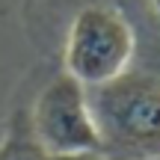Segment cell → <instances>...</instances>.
<instances>
[{"mask_svg": "<svg viewBox=\"0 0 160 160\" xmlns=\"http://www.w3.org/2000/svg\"><path fill=\"white\" fill-rule=\"evenodd\" d=\"M86 92L101 160H160V74L128 68Z\"/></svg>", "mask_w": 160, "mask_h": 160, "instance_id": "obj_1", "label": "cell"}, {"mask_svg": "<svg viewBox=\"0 0 160 160\" xmlns=\"http://www.w3.org/2000/svg\"><path fill=\"white\" fill-rule=\"evenodd\" d=\"M137 39L128 18L113 6H83L65 36V71L83 86L107 83L131 68Z\"/></svg>", "mask_w": 160, "mask_h": 160, "instance_id": "obj_2", "label": "cell"}, {"mask_svg": "<svg viewBox=\"0 0 160 160\" xmlns=\"http://www.w3.org/2000/svg\"><path fill=\"white\" fill-rule=\"evenodd\" d=\"M30 113V125L39 142L53 157H101V139L92 119L89 92L77 77L59 71L51 77Z\"/></svg>", "mask_w": 160, "mask_h": 160, "instance_id": "obj_3", "label": "cell"}, {"mask_svg": "<svg viewBox=\"0 0 160 160\" xmlns=\"http://www.w3.org/2000/svg\"><path fill=\"white\" fill-rule=\"evenodd\" d=\"M0 160H101V157H53L45 151L39 137L33 133L30 113L18 110L9 119L3 139H0Z\"/></svg>", "mask_w": 160, "mask_h": 160, "instance_id": "obj_4", "label": "cell"}, {"mask_svg": "<svg viewBox=\"0 0 160 160\" xmlns=\"http://www.w3.org/2000/svg\"><path fill=\"white\" fill-rule=\"evenodd\" d=\"M148 3H151V9H154V18L160 21V0H148Z\"/></svg>", "mask_w": 160, "mask_h": 160, "instance_id": "obj_5", "label": "cell"}]
</instances>
